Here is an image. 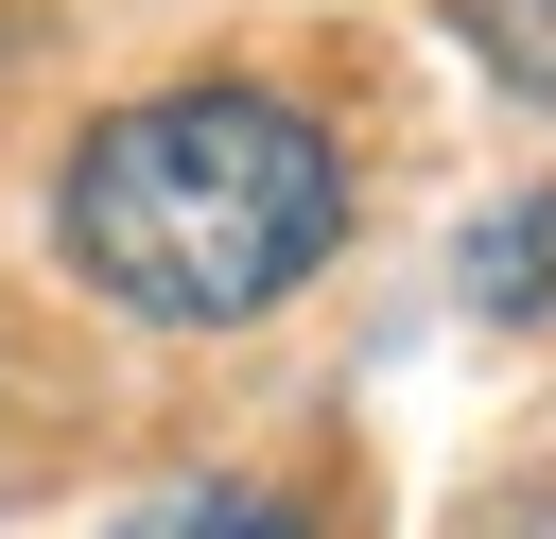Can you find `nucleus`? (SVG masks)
Segmentation results:
<instances>
[{"label":"nucleus","instance_id":"7ed1b4c3","mask_svg":"<svg viewBox=\"0 0 556 539\" xmlns=\"http://www.w3.org/2000/svg\"><path fill=\"white\" fill-rule=\"evenodd\" d=\"M104 539H313L278 487H174V504H139V522H104Z\"/></svg>","mask_w":556,"mask_h":539},{"label":"nucleus","instance_id":"20e7f679","mask_svg":"<svg viewBox=\"0 0 556 539\" xmlns=\"http://www.w3.org/2000/svg\"><path fill=\"white\" fill-rule=\"evenodd\" d=\"M452 17H469V52H486L521 104H556V0H452Z\"/></svg>","mask_w":556,"mask_h":539},{"label":"nucleus","instance_id":"f03ea898","mask_svg":"<svg viewBox=\"0 0 556 539\" xmlns=\"http://www.w3.org/2000/svg\"><path fill=\"white\" fill-rule=\"evenodd\" d=\"M469 296H486V313H556V174L469 243Z\"/></svg>","mask_w":556,"mask_h":539},{"label":"nucleus","instance_id":"f257e3e1","mask_svg":"<svg viewBox=\"0 0 556 539\" xmlns=\"http://www.w3.org/2000/svg\"><path fill=\"white\" fill-rule=\"evenodd\" d=\"M52 243L139 330H243L348 243V156L295 87H139L70 139Z\"/></svg>","mask_w":556,"mask_h":539}]
</instances>
